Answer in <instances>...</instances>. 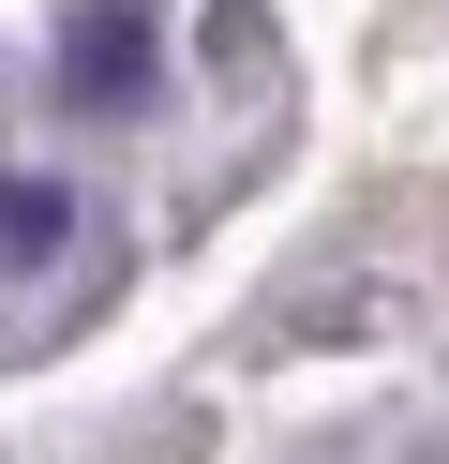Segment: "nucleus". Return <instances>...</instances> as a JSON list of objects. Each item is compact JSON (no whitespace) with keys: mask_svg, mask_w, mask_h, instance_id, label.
<instances>
[{"mask_svg":"<svg viewBox=\"0 0 449 464\" xmlns=\"http://www.w3.org/2000/svg\"><path fill=\"white\" fill-rule=\"evenodd\" d=\"M60 75H75L90 105H120V91L150 75V15H120V0H105V15H75V31H60Z\"/></svg>","mask_w":449,"mask_h":464,"instance_id":"nucleus-1","label":"nucleus"},{"mask_svg":"<svg viewBox=\"0 0 449 464\" xmlns=\"http://www.w3.org/2000/svg\"><path fill=\"white\" fill-rule=\"evenodd\" d=\"M60 240H75V195L60 180H0V270H45Z\"/></svg>","mask_w":449,"mask_h":464,"instance_id":"nucleus-2","label":"nucleus"}]
</instances>
